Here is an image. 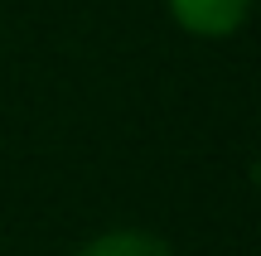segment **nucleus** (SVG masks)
I'll return each instance as SVG.
<instances>
[{"instance_id":"1","label":"nucleus","mask_w":261,"mask_h":256,"mask_svg":"<svg viewBox=\"0 0 261 256\" xmlns=\"http://www.w3.org/2000/svg\"><path fill=\"white\" fill-rule=\"evenodd\" d=\"M165 10L194 39H227L252 19L256 0H165Z\"/></svg>"},{"instance_id":"2","label":"nucleus","mask_w":261,"mask_h":256,"mask_svg":"<svg viewBox=\"0 0 261 256\" xmlns=\"http://www.w3.org/2000/svg\"><path fill=\"white\" fill-rule=\"evenodd\" d=\"M73 256H174V247L150 227H112L87 237Z\"/></svg>"},{"instance_id":"3","label":"nucleus","mask_w":261,"mask_h":256,"mask_svg":"<svg viewBox=\"0 0 261 256\" xmlns=\"http://www.w3.org/2000/svg\"><path fill=\"white\" fill-rule=\"evenodd\" d=\"M256 184H261V164H256Z\"/></svg>"}]
</instances>
